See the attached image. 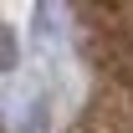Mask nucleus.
I'll return each mask as SVG.
<instances>
[{"instance_id":"obj_1","label":"nucleus","mask_w":133,"mask_h":133,"mask_svg":"<svg viewBox=\"0 0 133 133\" xmlns=\"http://www.w3.org/2000/svg\"><path fill=\"white\" fill-rule=\"evenodd\" d=\"M0 66H10V31H0Z\"/></svg>"}]
</instances>
